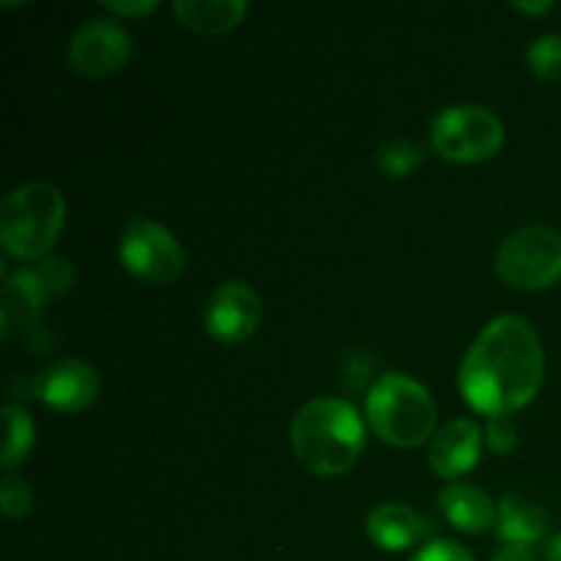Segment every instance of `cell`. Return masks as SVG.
<instances>
[{
    "label": "cell",
    "instance_id": "8",
    "mask_svg": "<svg viewBox=\"0 0 561 561\" xmlns=\"http://www.w3.org/2000/svg\"><path fill=\"white\" fill-rule=\"evenodd\" d=\"M75 283V268L64 257H44L38 266L20 268L3 285V337H9L16 323H33L55 299L66 294Z\"/></svg>",
    "mask_w": 561,
    "mask_h": 561
},
{
    "label": "cell",
    "instance_id": "9",
    "mask_svg": "<svg viewBox=\"0 0 561 561\" xmlns=\"http://www.w3.org/2000/svg\"><path fill=\"white\" fill-rule=\"evenodd\" d=\"M131 53V38L124 25L113 20H91L71 36L69 66L80 77L102 80L115 75Z\"/></svg>",
    "mask_w": 561,
    "mask_h": 561
},
{
    "label": "cell",
    "instance_id": "26",
    "mask_svg": "<svg viewBox=\"0 0 561 561\" xmlns=\"http://www.w3.org/2000/svg\"><path fill=\"white\" fill-rule=\"evenodd\" d=\"M546 561H561V531L553 535L546 546Z\"/></svg>",
    "mask_w": 561,
    "mask_h": 561
},
{
    "label": "cell",
    "instance_id": "7",
    "mask_svg": "<svg viewBox=\"0 0 561 561\" xmlns=\"http://www.w3.org/2000/svg\"><path fill=\"white\" fill-rule=\"evenodd\" d=\"M118 257L131 277L148 285H170L186 272L184 247L168 228L148 217H135L126 225Z\"/></svg>",
    "mask_w": 561,
    "mask_h": 561
},
{
    "label": "cell",
    "instance_id": "18",
    "mask_svg": "<svg viewBox=\"0 0 561 561\" xmlns=\"http://www.w3.org/2000/svg\"><path fill=\"white\" fill-rule=\"evenodd\" d=\"M425 159V151H422L420 142H411V140H392L387 146L378 148L376 153V162L378 168L383 170L387 175L392 179H403L409 175L411 170H416Z\"/></svg>",
    "mask_w": 561,
    "mask_h": 561
},
{
    "label": "cell",
    "instance_id": "10",
    "mask_svg": "<svg viewBox=\"0 0 561 561\" xmlns=\"http://www.w3.org/2000/svg\"><path fill=\"white\" fill-rule=\"evenodd\" d=\"M263 305L261 296L241 279H228L219 285L206 301L203 321H206L208 334L217 343H241L252 337L261 327Z\"/></svg>",
    "mask_w": 561,
    "mask_h": 561
},
{
    "label": "cell",
    "instance_id": "23",
    "mask_svg": "<svg viewBox=\"0 0 561 561\" xmlns=\"http://www.w3.org/2000/svg\"><path fill=\"white\" fill-rule=\"evenodd\" d=\"M104 9L110 14H118V16H146L157 9V0H140V3H118V0H104Z\"/></svg>",
    "mask_w": 561,
    "mask_h": 561
},
{
    "label": "cell",
    "instance_id": "20",
    "mask_svg": "<svg viewBox=\"0 0 561 561\" xmlns=\"http://www.w3.org/2000/svg\"><path fill=\"white\" fill-rule=\"evenodd\" d=\"M0 510L9 520H22L33 510V488L25 477L5 474L0 480Z\"/></svg>",
    "mask_w": 561,
    "mask_h": 561
},
{
    "label": "cell",
    "instance_id": "15",
    "mask_svg": "<svg viewBox=\"0 0 561 561\" xmlns=\"http://www.w3.org/2000/svg\"><path fill=\"white\" fill-rule=\"evenodd\" d=\"M548 526H551V518L537 502L524 496H504L499 502L496 535L507 546H535L548 535Z\"/></svg>",
    "mask_w": 561,
    "mask_h": 561
},
{
    "label": "cell",
    "instance_id": "12",
    "mask_svg": "<svg viewBox=\"0 0 561 561\" xmlns=\"http://www.w3.org/2000/svg\"><path fill=\"white\" fill-rule=\"evenodd\" d=\"M482 433L474 420H453L433 436L427 447L431 469L444 480H458L471 471L480 458Z\"/></svg>",
    "mask_w": 561,
    "mask_h": 561
},
{
    "label": "cell",
    "instance_id": "24",
    "mask_svg": "<svg viewBox=\"0 0 561 561\" xmlns=\"http://www.w3.org/2000/svg\"><path fill=\"white\" fill-rule=\"evenodd\" d=\"M491 561H537V557L531 553V548L526 546H507L502 548V551H499Z\"/></svg>",
    "mask_w": 561,
    "mask_h": 561
},
{
    "label": "cell",
    "instance_id": "14",
    "mask_svg": "<svg viewBox=\"0 0 561 561\" xmlns=\"http://www.w3.org/2000/svg\"><path fill=\"white\" fill-rule=\"evenodd\" d=\"M438 507L455 529L469 531V535L493 529L499 518V504H493V499L471 482H449L438 493Z\"/></svg>",
    "mask_w": 561,
    "mask_h": 561
},
{
    "label": "cell",
    "instance_id": "2",
    "mask_svg": "<svg viewBox=\"0 0 561 561\" xmlns=\"http://www.w3.org/2000/svg\"><path fill=\"white\" fill-rule=\"evenodd\" d=\"M290 444L307 471L340 477L354 469L365 449V422L348 400L316 398L296 411Z\"/></svg>",
    "mask_w": 561,
    "mask_h": 561
},
{
    "label": "cell",
    "instance_id": "25",
    "mask_svg": "<svg viewBox=\"0 0 561 561\" xmlns=\"http://www.w3.org/2000/svg\"><path fill=\"white\" fill-rule=\"evenodd\" d=\"M513 9L524 11V14H542V11H551L553 3L551 0H540V3H529V0H526V3H520V0H515Z\"/></svg>",
    "mask_w": 561,
    "mask_h": 561
},
{
    "label": "cell",
    "instance_id": "5",
    "mask_svg": "<svg viewBox=\"0 0 561 561\" xmlns=\"http://www.w3.org/2000/svg\"><path fill=\"white\" fill-rule=\"evenodd\" d=\"M431 146L449 162H482L504 146V124L480 104H453L433 118Z\"/></svg>",
    "mask_w": 561,
    "mask_h": 561
},
{
    "label": "cell",
    "instance_id": "1",
    "mask_svg": "<svg viewBox=\"0 0 561 561\" xmlns=\"http://www.w3.org/2000/svg\"><path fill=\"white\" fill-rule=\"evenodd\" d=\"M546 378V354L535 327L520 316L488 323L460 362L458 383L466 403L488 416H510L537 398Z\"/></svg>",
    "mask_w": 561,
    "mask_h": 561
},
{
    "label": "cell",
    "instance_id": "22",
    "mask_svg": "<svg viewBox=\"0 0 561 561\" xmlns=\"http://www.w3.org/2000/svg\"><path fill=\"white\" fill-rule=\"evenodd\" d=\"M409 561H474L466 548H460L458 542L453 540H436L427 542L422 551H416Z\"/></svg>",
    "mask_w": 561,
    "mask_h": 561
},
{
    "label": "cell",
    "instance_id": "6",
    "mask_svg": "<svg viewBox=\"0 0 561 561\" xmlns=\"http://www.w3.org/2000/svg\"><path fill=\"white\" fill-rule=\"evenodd\" d=\"M496 274L520 290H540L561 279V233L529 225L507 236L496 252Z\"/></svg>",
    "mask_w": 561,
    "mask_h": 561
},
{
    "label": "cell",
    "instance_id": "16",
    "mask_svg": "<svg viewBox=\"0 0 561 561\" xmlns=\"http://www.w3.org/2000/svg\"><path fill=\"white\" fill-rule=\"evenodd\" d=\"M250 5L244 0H175L173 14L184 22L190 31L217 36L228 33L247 16Z\"/></svg>",
    "mask_w": 561,
    "mask_h": 561
},
{
    "label": "cell",
    "instance_id": "4",
    "mask_svg": "<svg viewBox=\"0 0 561 561\" xmlns=\"http://www.w3.org/2000/svg\"><path fill=\"white\" fill-rule=\"evenodd\" d=\"M367 422L383 444L420 447L436 436V403L431 392L403 373H383L367 392Z\"/></svg>",
    "mask_w": 561,
    "mask_h": 561
},
{
    "label": "cell",
    "instance_id": "11",
    "mask_svg": "<svg viewBox=\"0 0 561 561\" xmlns=\"http://www.w3.org/2000/svg\"><path fill=\"white\" fill-rule=\"evenodd\" d=\"M99 373L82 359H58L38 370L36 394L55 411L80 414L99 398Z\"/></svg>",
    "mask_w": 561,
    "mask_h": 561
},
{
    "label": "cell",
    "instance_id": "3",
    "mask_svg": "<svg viewBox=\"0 0 561 561\" xmlns=\"http://www.w3.org/2000/svg\"><path fill=\"white\" fill-rule=\"evenodd\" d=\"M66 219L64 192L49 181H27L0 206V241L16 261H44Z\"/></svg>",
    "mask_w": 561,
    "mask_h": 561
},
{
    "label": "cell",
    "instance_id": "19",
    "mask_svg": "<svg viewBox=\"0 0 561 561\" xmlns=\"http://www.w3.org/2000/svg\"><path fill=\"white\" fill-rule=\"evenodd\" d=\"M526 64L540 80H561V36H540L526 49Z\"/></svg>",
    "mask_w": 561,
    "mask_h": 561
},
{
    "label": "cell",
    "instance_id": "17",
    "mask_svg": "<svg viewBox=\"0 0 561 561\" xmlns=\"http://www.w3.org/2000/svg\"><path fill=\"white\" fill-rule=\"evenodd\" d=\"M0 416H3V431H5L0 466H3L5 474H11V469L20 466L22 460L27 458V453H31L33 438H36V427H33V420L27 416V411L20 409V405H11V403L3 405Z\"/></svg>",
    "mask_w": 561,
    "mask_h": 561
},
{
    "label": "cell",
    "instance_id": "13",
    "mask_svg": "<svg viewBox=\"0 0 561 561\" xmlns=\"http://www.w3.org/2000/svg\"><path fill=\"white\" fill-rule=\"evenodd\" d=\"M367 537L383 551H405L431 535V520L411 510L409 504H378L365 520Z\"/></svg>",
    "mask_w": 561,
    "mask_h": 561
},
{
    "label": "cell",
    "instance_id": "21",
    "mask_svg": "<svg viewBox=\"0 0 561 561\" xmlns=\"http://www.w3.org/2000/svg\"><path fill=\"white\" fill-rule=\"evenodd\" d=\"M515 438H518V433H515V425L510 416H491V420H488L485 442L493 453H499V455L513 453Z\"/></svg>",
    "mask_w": 561,
    "mask_h": 561
}]
</instances>
